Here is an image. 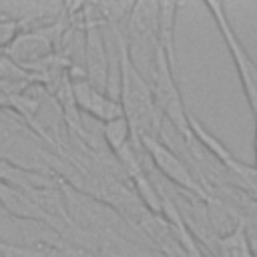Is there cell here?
<instances>
[{
    "mask_svg": "<svg viewBox=\"0 0 257 257\" xmlns=\"http://www.w3.org/2000/svg\"><path fill=\"white\" fill-rule=\"evenodd\" d=\"M253 257H257V249H255V253H253Z\"/></svg>",
    "mask_w": 257,
    "mask_h": 257,
    "instance_id": "obj_11",
    "label": "cell"
},
{
    "mask_svg": "<svg viewBox=\"0 0 257 257\" xmlns=\"http://www.w3.org/2000/svg\"><path fill=\"white\" fill-rule=\"evenodd\" d=\"M205 6L211 10L213 20H215V24H217L227 48H229V54L233 58V64L237 68V74H239V80H241V86H243V92H245V98H247V104H249L253 116H257V64L253 62V58L243 48L237 34L233 32L223 4L221 2H207Z\"/></svg>",
    "mask_w": 257,
    "mask_h": 257,
    "instance_id": "obj_2",
    "label": "cell"
},
{
    "mask_svg": "<svg viewBox=\"0 0 257 257\" xmlns=\"http://www.w3.org/2000/svg\"><path fill=\"white\" fill-rule=\"evenodd\" d=\"M82 58H84V78L102 92H108V58L106 46L102 40L100 26L84 28V42H82Z\"/></svg>",
    "mask_w": 257,
    "mask_h": 257,
    "instance_id": "obj_7",
    "label": "cell"
},
{
    "mask_svg": "<svg viewBox=\"0 0 257 257\" xmlns=\"http://www.w3.org/2000/svg\"><path fill=\"white\" fill-rule=\"evenodd\" d=\"M135 143H139L145 149V153L151 157L153 165L157 167V171L165 179H169L173 185L181 187L187 193H195L197 197H205V191H203L201 183L191 173V169L187 167V163L171 147H167L163 141H159V137L145 135V137L137 139Z\"/></svg>",
    "mask_w": 257,
    "mask_h": 257,
    "instance_id": "obj_3",
    "label": "cell"
},
{
    "mask_svg": "<svg viewBox=\"0 0 257 257\" xmlns=\"http://www.w3.org/2000/svg\"><path fill=\"white\" fill-rule=\"evenodd\" d=\"M68 257H98V253L94 251H86V249H66Z\"/></svg>",
    "mask_w": 257,
    "mask_h": 257,
    "instance_id": "obj_10",
    "label": "cell"
},
{
    "mask_svg": "<svg viewBox=\"0 0 257 257\" xmlns=\"http://www.w3.org/2000/svg\"><path fill=\"white\" fill-rule=\"evenodd\" d=\"M112 32H114L116 46H118V70H120L118 100H120V106H122V114L131 124L133 141H137L145 135L157 137L155 128L161 124V118H159L161 112L155 104L151 84L135 68V64L128 56L124 34L118 30V26H114Z\"/></svg>",
    "mask_w": 257,
    "mask_h": 257,
    "instance_id": "obj_1",
    "label": "cell"
},
{
    "mask_svg": "<svg viewBox=\"0 0 257 257\" xmlns=\"http://www.w3.org/2000/svg\"><path fill=\"white\" fill-rule=\"evenodd\" d=\"M56 24H50L48 28H32V30H24L20 32L10 46L4 48L6 58L16 66H36L42 64L46 58H50L52 48L56 44L54 32Z\"/></svg>",
    "mask_w": 257,
    "mask_h": 257,
    "instance_id": "obj_4",
    "label": "cell"
},
{
    "mask_svg": "<svg viewBox=\"0 0 257 257\" xmlns=\"http://www.w3.org/2000/svg\"><path fill=\"white\" fill-rule=\"evenodd\" d=\"M70 94H72V102L78 110L98 118L102 124L108 120H114L118 116H124L120 100L110 96L108 92L96 90L84 76L70 78Z\"/></svg>",
    "mask_w": 257,
    "mask_h": 257,
    "instance_id": "obj_5",
    "label": "cell"
},
{
    "mask_svg": "<svg viewBox=\"0 0 257 257\" xmlns=\"http://www.w3.org/2000/svg\"><path fill=\"white\" fill-rule=\"evenodd\" d=\"M102 139L106 143V147L112 151V155L116 157L122 149H126L133 143V131L131 124L124 116H118L114 120H108L102 124Z\"/></svg>",
    "mask_w": 257,
    "mask_h": 257,
    "instance_id": "obj_8",
    "label": "cell"
},
{
    "mask_svg": "<svg viewBox=\"0 0 257 257\" xmlns=\"http://www.w3.org/2000/svg\"><path fill=\"white\" fill-rule=\"evenodd\" d=\"M0 207L12 215L14 219L18 221H42V223H48L52 225L60 235L66 233V229L72 225L70 221H58V219H52L42 207H38L34 203L32 197H28L22 189L6 183L0 179Z\"/></svg>",
    "mask_w": 257,
    "mask_h": 257,
    "instance_id": "obj_6",
    "label": "cell"
},
{
    "mask_svg": "<svg viewBox=\"0 0 257 257\" xmlns=\"http://www.w3.org/2000/svg\"><path fill=\"white\" fill-rule=\"evenodd\" d=\"M20 32H24V26H22V24H18V22H14V20H4V18H0V48L10 46L12 40H14Z\"/></svg>",
    "mask_w": 257,
    "mask_h": 257,
    "instance_id": "obj_9",
    "label": "cell"
}]
</instances>
